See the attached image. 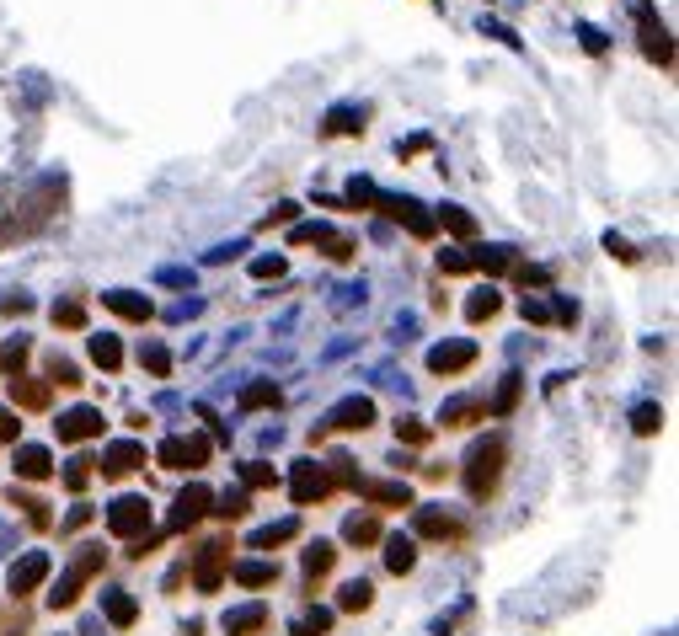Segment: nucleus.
Returning <instances> with one entry per match:
<instances>
[{
  "mask_svg": "<svg viewBox=\"0 0 679 636\" xmlns=\"http://www.w3.org/2000/svg\"><path fill=\"white\" fill-rule=\"evenodd\" d=\"M49 396H54L49 380H22V375H11V407L43 412V407H49Z\"/></svg>",
  "mask_w": 679,
  "mask_h": 636,
  "instance_id": "2eb2a0df",
  "label": "nucleus"
},
{
  "mask_svg": "<svg viewBox=\"0 0 679 636\" xmlns=\"http://www.w3.org/2000/svg\"><path fill=\"white\" fill-rule=\"evenodd\" d=\"M17 476H22V482H49V476H54V455L43 444H17Z\"/></svg>",
  "mask_w": 679,
  "mask_h": 636,
  "instance_id": "4468645a",
  "label": "nucleus"
},
{
  "mask_svg": "<svg viewBox=\"0 0 679 636\" xmlns=\"http://www.w3.org/2000/svg\"><path fill=\"white\" fill-rule=\"evenodd\" d=\"M225 567H230V546H204L198 551V562H193V583H198V594H214V588L225 583Z\"/></svg>",
  "mask_w": 679,
  "mask_h": 636,
  "instance_id": "423d86ee",
  "label": "nucleus"
},
{
  "mask_svg": "<svg viewBox=\"0 0 679 636\" xmlns=\"http://www.w3.org/2000/svg\"><path fill=\"white\" fill-rule=\"evenodd\" d=\"M91 364H102L107 369V375H113V369L123 364V348H118V337H91Z\"/></svg>",
  "mask_w": 679,
  "mask_h": 636,
  "instance_id": "cd10ccee",
  "label": "nucleus"
},
{
  "mask_svg": "<svg viewBox=\"0 0 679 636\" xmlns=\"http://www.w3.org/2000/svg\"><path fill=\"white\" fill-rule=\"evenodd\" d=\"M289 631H295V636H327L332 631V610H305Z\"/></svg>",
  "mask_w": 679,
  "mask_h": 636,
  "instance_id": "473e14b6",
  "label": "nucleus"
},
{
  "mask_svg": "<svg viewBox=\"0 0 679 636\" xmlns=\"http://www.w3.org/2000/svg\"><path fill=\"white\" fill-rule=\"evenodd\" d=\"M503 460H508V444L503 439H482L466 455V492L476 503L482 498H492V492H498V482H503Z\"/></svg>",
  "mask_w": 679,
  "mask_h": 636,
  "instance_id": "f257e3e1",
  "label": "nucleus"
},
{
  "mask_svg": "<svg viewBox=\"0 0 679 636\" xmlns=\"http://www.w3.org/2000/svg\"><path fill=\"white\" fill-rule=\"evenodd\" d=\"M327 134H364V113H353V107H337L327 118Z\"/></svg>",
  "mask_w": 679,
  "mask_h": 636,
  "instance_id": "4c0bfd02",
  "label": "nucleus"
},
{
  "mask_svg": "<svg viewBox=\"0 0 679 636\" xmlns=\"http://www.w3.org/2000/svg\"><path fill=\"white\" fill-rule=\"evenodd\" d=\"M102 562H107V551H102V546H86L81 556H75V562L65 567V578H59V583H54V594H49L54 610H70V604L86 594V583L102 572Z\"/></svg>",
  "mask_w": 679,
  "mask_h": 636,
  "instance_id": "f03ea898",
  "label": "nucleus"
},
{
  "mask_svg": "<svg viewBox=\"0 0 679 636\" xmlns=\"http://www.w3.org/2000/svg\"><path fill=\"white\" fill-rule=\"evenodd\" d=\"M22 439V423H17V412L11 407H0V444H17Z\"/></svg>",
  "mask_w": 679,
  "mask_h": 636,
  "instance_id": "a18cd8bd",
  "label": "nucleus"
},
{
  "mask_svg": "<svg viewBox=\"0 0 679 636\" xmlns=\"http://www.w3.org/2000/svg\"><path fill=\"white\" fill-rule=\"evenodd\" d=\"M353 546H369V540H380V524L375 519H348V530H343Z\"/></svg>",
  "mask_w": 679,
  "mask_h": 636,
  "instance_id": "a19ab883",
  "label": "nucleus"
},
{
  "mask_svg": "<svg viewBox=\"0 0 679 636\" xmlns=\"http://www.w3.org/2000/svg\"><path fill=\"white\" fill-rule=\"evenodd\" d=\"M359 492L375 508H407L412 503V487L407 482H359Z\"/></svg>",
  "mask_w": 679,
  "mask_h": 636,
  "instance_id": "f3484780",
  "label": "nucleus"
},
{
  "mask_svg": "<svg viewBox=\"0 0 679 636\" xmlns=\"http://www.w3.org/2000/svg\"><path fill=\"white\" fill-rule=\"evenodd\" d=\"M289 220H295V204H279V209L268 214V225H289Z\"/></svg>",
  "mask_w": 679,
  "mask_h": 636,
  "instance_id": "6e6d98bb",
  "label": "nucleus"
},
{
  "mask_svg": "<svg viewBox=\"0 0 679 636\" xmlns=\"http://www.w3.org/2000/svg\"><path fill=\"white\" fill-rule=\"evenodd\" d=\"M54 327H65V332H81V327H86V305H81V300H65V305H54Z\"/></svg>",
  "mask_w": 679,
  "mask_h": 636,
  "instance_id": "c9c22d12",
  "label": "nucleus"
},
{
  "mask_svg": "<svg viewBox=\"0 0 679 636\" xmlns=\"http://www.w3.org/2000/svg\"><path fill=\"white\" fill-rule=\"evenodd\" d=\"M439 268L444 273H471V252H439Z\"/></svg>",
  "mask_w": 679,
  "mask_h": 636,
  "instance_id": "de8ad7c7",
  "label": "nucleus"
},
{
  "mask_svg": "<svg viewBox=\"0 0 679 636\" xmlns=\"http://www.w3.org/2000/svg\"><path fill=\"white\" fill-rule=\"evenodd\" d=\"M482 417H487V401H476V396H450L439 407L444 428H471V423H482Z\"/></svg>",
  "mask_w": 679,
  "mask_h": 636,
  "instance_id": "ddd939ff",
  "label": "nucleus"
},
{
  "mask_svg": "<svg viewBox=\"0 0 679 636\" xmlns=\"http://www.w3.org/2000/svg\"><path fill=\"white\" fill-rule=\"evenodd\" d=\"M145 465V444L140 439H118V444H107V455H102V476H129V471H140Z\"/></svg>",
  "mask_w": 679,
  "mask_h": 636,
  "instance_id": "0eeeda50",
  "label": "nucleus"
},
{
  "mask_svg": "<svg viewBox=\"0 0 679 636\" xmlns=\"http://www.w3.org/2000/svg\"><path fill=\"white\" fill-rule=\"evenodd\" d=\"M583 49H589V54H599V49H605V38H599L594 27H583Z\"/></svg>",
  "mask_w": 679,
  "mask_h": 636,
  "instance_id": "4d7b16f0",
  "label": "nucleus"
},
{
  "mask_svg": "<svg viewBox=\"0 0 679 636\" xmlns=\"http://www.w3.org/2000/svg\"><path fill=\"white\" fill-rule=\"evenodd\" d=\"M348 198H353V204H380V188H375V182H353V188H348Z\"/></svg>",
  "mask_w": 679,
  "mask_h": 636,
  "instance_id": "09e8293b",
  "label": "nucleus"
},
{
  "mask_svg": "<svg viewBox=\"0 0 679 636\" xmlns=\"http://www.w3.org/2000/svg\"><path fill=\"white\" fill-rule=\"evenodd\" d=\"M107 530L113 535H123V540H134V535H145L150 530V503L145 498H118L113 508H107Z\"/></svg>",
  "mask_w": 679,
  "mask_h": 636,
  "instance_id": "7ed1b4c3",
  "label": "nucleus"
},
{
  "mask_svg": "<svg viewBox=\"0 0 679 636\" xmlns=\"http://www.w3.org/2000/svg\"><path fill=\"white\" fill-rule=\"evenodd\" d=\"M262 626H268V604H241L225 615V636H257Z\"/></svg>",
  "mask_w": 679,
  "mask_h": 636,
  "instance_id": "dca6fc26",
  "label": "nucleus"
},
{
  "mask_svg": "<svg viewBox=\"0 0 679 636\" xmlns=\"http://www.w3.org/2000/svg\"><path fill=\"white\" fill-rule=\"evenodd\" d=\"M418 535H428V540H455V535H460V519L439 514V508H418Z\"/></svg>",
  "mask_w": 679,
  "mask_h": 636,
  "instance_id": "412c9836",
  "label": "nucleus"
},
{
  "mask_svg": "<svg viewBox=\"0 0 679 636\" xmlns=\"http://www.w3.org/2000/svg\"><path fill=\"white\" fill-rule=\"evenodd\" d=\"M519 391H524V380H519V375H503V391L492 396V407H487V412H498V417H508V412L519 407Z\"/></svg>",
  "mask_w": 679,
  "mask_h": 636,
  "instance_id": "7c9ffc66",
  "label": "nucleus"
},
{
  "mask_svg": "<svg viewBox=\"0 0 679 636\" xmlns=\"http://www.w3.org/2000/svg\"><path fill=\"white\" fill-rule=\"evenodd\" d=\"M220 519H241L246 514V492H220V508H214Z\"/></svg>",
  "mask_w": 679,
  "mask_h": 636,
  "instance_id": "37998d69",
  "label": "nucleus"
},
{
  "mask_svg": "<svg viewBox=\"0 0 679 636\" xmlns=\"http://www.w3.org/2000/svg\"><path fill=\"white\" fill-rule=\"evenodd\" d=\"M631 428H637V433H658V428H663V407H653V401H642V407L631 412Z\"/></svg>",
  "mask_w": 679,
  "mask_h": 636,
  "instance_id": "58836bf2",
  "label": "nucleus"
},
{
  "mask_svg": "<svg viewBox=\"0 0 679 636\" xmlns=\"http://www.w3.org/2000/svg\"><path fill=\"white\" fill-rule=\"evenodd\" d=\"M252 273H257V278H279V273H284V257H257Z\"/></svg>",
  "mask_w": 679,
  "mask_h": 636,
  "instance_id": "603ef678",
  "label": "nucleus"
},
{
  "mask_svg": "<svg viewBox=\"0 0 679 636\" xmlns=\"http://www.w3.org/2000/svg\"><path fill=\"white\" fill-rule=\"evenodd\" d=\"M204 460H209V439H198V433H193V439H188V471H198Z\"/></svg>",
  "mask_w": 679,
  "mask_h": 636,
  "instance_id": "3c124183",
  "label": "nucleus"
},
{
  "mask_svg": "<svg viewBox=\"0 0 679 636\" xmlns=\"http://www.w3.org/2000/svg\"><path fill=\"white\" fill-rule=\"evenodd\" d=\"M241 482L262 492V487H279V471H273V465H262V460H246L241 465Z\"/></svg>",
  "mask_w": 679,
  "mask_h": 636,
  "instance_id": "72a5a7b5",
  "label": "nucleus"
},
{
  "mask_svg": "<svg viewBox=\"0 0 679 636\" xmlns=\"http://www.w3.org/2000/svg\"><path fill=\"white\" fill-rule=\"evenodd\" d=\"M332 562H337V546H332V540H316V546L311 551H305V578H327V572H332Z\"/></svg>",
  "mask_w": 679,
  "mask_h": 636,
  "instance_id": "b1692460",
  "label": "nucleus"
},
{
  "mask_svg": "<svg viewBox=\"0 0 679 636\" xmlns=\"http://www.w3.org/2000/svg\"><path fill=\"white\" fill-rule=\"evenodd\" d=\"M476 364V343H439L434 353H428V369L434 375H460V369Z\"/></svg>",
  "mask_w": 679,
  "mask_h": 636,
  "instance_id": "9b49d317",
  "label": "nucleus"
},
{
  "mask_svg": "<svg viewBox=\"0 0 679 636\" xmlns=\"http://www.w3.org/2000/svg\"><path fill=\"white\" fill-rule=\"evenodd\" d=\"M375 604V583L369 578H353V583H343V594H337V610H369Z\"/></svg>",
  "mask_w": 679,
  "mask_h": 636,
  "instance_id": "393cba45",
  "label": "nucleus"
},
{
  "mask_svg": "<svg viewBox=\"0 0 679 636\" xmlns=\"http://www.w3.org/2000/svg\"><path fill=\"white\" fill-rule=\"evenodd\" d=\"M524 321H551V310L540 300H524Z\"/></svg>",
  "mask_w": 679,
  "mask_h": 636,
  "instance_id": "5fc2aeb1",
  "label": "nucleus"
},
{
  "mask_svg": "<svg viewBox=\"0 0 679 636\" xmlns=\"http://www.w3.org/2000/svg\"><path fill=\"white\" fill-rule=\"evenodd\" d=\"M102 305L113 310V316H123V321H150V316H156L150 294H140V289H107V294H102Z\"/></svg>",
  "mask_w": 679,
  "mask_h": 636,
  "instance_id": "1a4fd4ad",
  "label": "nucleus"
},
{
  "mask_svg": "<svg viewBox=\"0 0 679 636\" xmlns=\"http://www.w3.org/2000/svg\"><path fill=\"white\" fill-rule=\"evenodd\" d=\"M43 578H49V556H43V551H27L22 562H11V594H17V599L33 594Z\"/></svg>",
  "mask_w": 679,
  "mask_h": 636,
  "instance_id": "9d476101",
  "label": "nucleus"
},
{
  "mask_svg": "<svg viewBox=\"0 0 679 636\" xmlns=\"http://www.w3.org/2000/svg\"><path fill=\"white\" fill-rule=\"evenodd\" d=\"M91 482V460H70V471H65V487L70 492H81Z\"/></svg>",
  "mask_w": 679,
  "mask_h": 636,
  "instance_id": "49530a36",
  "label": "nucleus"
},
{
  "mask_svg": "<svg viewBox=\"0 0 679 636\" xmlns=\"http://www.w3.org/2000/svg\"><path fill=\"white\" fill-rule=\"evenodd\" d=\"M59 444H86V439H102V412L97 407H75L54 423Z\"/></svg>",
  "mask_w": 679,
  "mask_h": 636,
  "instance_id": "20e7f679",
  "label": "nucleus"
},
{
  "mask_svg": "<svg viewBox=\"0 0 679 636\" xmlns=\"http://www.w3.org/2000/svg\"><path fill=\"white\" fill-rule=\"evenodd\" d=\"M385 567H391L396 572V578H401V572H412V567H418V546H412V540H385Z\"/></svg>",
  "mask_w": 679,
  "mask_h": 636,
  "instance_id": "5701e85b",
  "label": "nucleus"
},
{
  "mask_svg": "<svg viewBox=\"0 0 679 636\" xmlns=\"http://www.w3.org/2000/svg\"><path fill=\"white\" fill-rule=\"evenodd\" d=\"M332 492V476L321 471L316 460H300V471H295V503L305 508V503H316V498H327Z\"/></svg>",
  "mask_w": 679,
  "mask_h": 636,
  "instance_id": "f8f14e48",
  "label": "nucleus"
},
{
  "mask_svg": "<svg viewBox=\"0 0 679 636\" xmlns=\"http://www.w3.org/2000/svg\"><path fill=\"white\" fill-rule=\"evenodd\" d=\"M140 364L150 369V375H156V380H166V375H172V353H166L161 343H145L140 348Z\"/></svg>",
  "mask_w": 679,
  "mask_h": 636,
  "instance_id": "f704fd0d",
  "label": "nucleus"
},
{
  "mask_svg": "<svg viewBox=\"0 0 679 636\" xmlns=\"http://www.w3.org/2000/svg\"><path fill=\"white\" fill-rule=\"evenodd\" d=\"M257 407H279V385H273V380L241 385V412H257Z\"/></svg>",
  "mask_w": 679,
  "mask_h": 636,
  "instance_id": "4be33fe9",
  "label": "nucleus"
},
{
  "mask_svg": "<svg viewBox=\"0 0 679 636\" xmlns=\"http://www.w3.org/2000/svg\"><path fill=\"white\" fill-rule=\"evenodd\" d=\"M81 524H91V508H75V514L65 519V530H81Z\"/></svg>",
  "mask_w": 679,
  "mask_h": 636,
  "instance_id": "13d9d810",
  "label": "nucleus"
},
{
  "mask_svg": "<svg viewBox=\"0 0 679 636\" xmlns=\"http://www.w3.org/2000/svg\"><path fill=\"white\" fill-rule=\"evenodd\" d=\"M498 305H503V300H498L492 289H476L471 300H466V321H476V327H482L487 316H498Z\"/></svg>",
  "mask_w": 679,
  "mask_h": 636,
  "instance_id": "c756f323",
  "label": "nucleus"
},
{
  "mask_svg": "<svg viewBox=\"0 0 679 636\" xmlns=\"http://www.w3.org/2000/svg\"><path fill=\"white\" fill-rule=\"evenodd\" d=\"M439 225L450 230V236H460V241H471V236H476V220H471V214L460 209V204H444V209H439Z\"/></svg>",
  "mask_w": 679,
  "mask_h": 636,
  "instance_id": "a878e982",
  "label": "nucleus"
},
{
  "mask_svg": "<svg viewBox=\"0 0 679 636\" xmlns=\"http://www.w3.org/2000/svg\"><path fill=\"white\" fill-rule=\"evenodd\" d=\"M209 487H188V492H182V498H177V514H172V530H182V524H198V519H204L209 514Z\"/></svg>",
  "mask_w": 679,
  "mask_h": 636,
  "instance_id": "a211bd4d",
  "label": "nucleus"
},
{
  "mask_svg": "<svg viewBox=\"0 0 679 636\" xmlns=\"http://www.w3.org/2000/svg\"><path fill=\"white\" fill-rule=\"evenodd\" d=\"M396 439H407V444H428V428L418 423V417H401V423H396Z\"/></svg>",
  "mask_w": 679,
  "mask_h": 636,
  "instance_id": "c03bdc74",
  "label": "nucleus"
},
{
  "mask_svg": "<svg viewBox=\"0 0 679 636\" xmlns=\"http://www.w3.org/2000/svg\"><path fill=\"white\" fill-rule=\"evenodd\" d=\"M321 246H327V257H332V262H348V257H353V241H348V236H327Z\"/></svg>",
  "mask_w": 679,
  "mask_h": 636,
  "instance_id": "8fccbe9b",
  "label": "nucleus"
},
{
  "mask_svg": "<svg viewBox=\"0 0 679 636\" xmlns=\"http://www.w3.org/2000/svg\"><path fill=\"white\" fill-rule=\"evenodd\" d=\"M295 535H300V524L284 519V524H268V530H257L252 546H257V551H273V546H284V540H295Z\"/></svg>",
  "mask_w": 679,
  "mask_h": 636,
  "instance_id": "c85d7f7f",
  "label": "nucleus"
},
{
  "mask_svg": "<svg viewBox=\"0 0 679 636\" xmlns=\"http://www.w3.org/2000/svg\"><path fill=\"white\" fill-rule=\"evenodd\" d=\"M637 22H642L647 59H663V65H669V38H663V22H653V6H637Z\"/></svg>",
  "mask_w": 679,
  "mask_h": 636,
  "instance_id": "6ab92c4d",
  "label": "nucleus"
},
{
  "mask_svg": "<svg viewBox=\"0 0 679 636\" xmlns=\"http://www.w3.org/2000/svg\"><path fill=\"white\" fill-rule=\"evenodd\" d=\"M49 385H70V391H75V385H81V369L54 353V359H49Z\"/></svg>",
  "mask_w": 679,
  "mask_h": 636,
  "instance_id": "ea45409f",
  "label": "nucleus"
},
{
  "mask_svg": "<svg viewBox=\"0 0 679 636\" xmlns=\"http://www.w3.org/2000/svg\"><path fill=\"white\" fill-rule=\"evenodd\" d=\"M380 209L385 214H391V220H401V225H407L412 230V236H434V214H423V204H418V198H380Z\"/></svg>",
  "mask_w": 679,
  "mask_h": 636,
  "instance_id": "6e6552de",
  "label": "nucleus"
},
{
  "mask_svg": "<svg viewBox=\"0 0 679 636\" xmlns=\"http://www.w3.org/2000/svg\"><path fill=\"white\" fill-rule=\"evenodd\" d=\"M471 268H487V273H508V268H514V252H508V246H487V252H476V257H471Z\"/></svg>",
  "mask_w": 679,
  "mask_h": 636,
  "instance_id": "2f4dec72",
  "label": "nucleus"
},
{
  "mask_svg": "<svg viewBox=\"0 0 679 636\" xmlns=\"http://www.w3.org/2000/svg\"><path fill=\"white\" fill-rule=\"evenodd\" d=\"M273 578H279V567H273V562H241L236 567V583L241 588H268Z\"/></svg>",
  "mask_w": 679,
  "mask_h": 636,
  "instance_id": "bb28decb",
  "label": "nucleus"
},
{
  "mask_svg": "<svg viewBox=\"0 0 679 636\" xmlns=\"http://www.w3.org/2000/svg\"><path fill=\"white\" fill-rule=\"evenodd\" d=\"M369 423H375V401L369 396H348L327 412V428H337V433H364Z\"/></svg>",
  "mask_w": 679,
  "mask_h": 636,
  "instance_id": "39448f33",
  "label": "nucleus"
},
{
  "mask_svg": "<svg viewBox=\"0 0 679 636\" xmlns=\"http://www.w3.org/2000/svg\"><path fill=\"white\" fill-rule=\"evenodd\" d=\"M156 460L166 465V471H188V439H166L156 449Z\"/></svg>",
  "mask_w": 679,
  "mask_h": 636,
  "instance_id": "e433bc0d",
  "label": "nucleus"
},
{
  "mask_svg": "<svg viewBox=\"0 0 679 636\" xmlns=\"http://www.w3.org/2000/svg\"><path fill=\"white\" fill-rule=\"evenodd\" d=\"M605 246H610V252H615V257H621V262H637V252H631V246H626L621 236H605Z\"/></svg>",
  "mask_w": 679,
  "mask_h": 636,
  "instance_id": "864d4df0",
  "label": "nucleus"
},
{
  "mask_svg": "<svg viewBox=\"0 0 679 636\" xmlns=\"http://www.w3.org/2000/svg\"><path fill=\"white\" fill-rule=\"evenodd\" d=\"M102 615L113 620L118 631H129L134 620H140V604H134V594H123V588H113V594H102Z\"/></svg>",
  "mask_w": 679,
  "mask_h": 636,
  "instance_id": "aec40b11",
  "label": "nucleus"
},
{
  "mask_svg": "<svg viewBox=\"0 0 679 636\" xmlns=\"http://www.w3.org/2000/svg\"><path fill=\"white\" fill-rule=\"evenodd\" d=\"M22 364H27V343L17 337V343H11L6 353H0V369H6V375H22Z\"/></svg>",
  "mask_w": 679,
  "mask_h": 636,
  "instance_id": "79ce46f5",
  "label": "nucleus"
}]
</instances>
